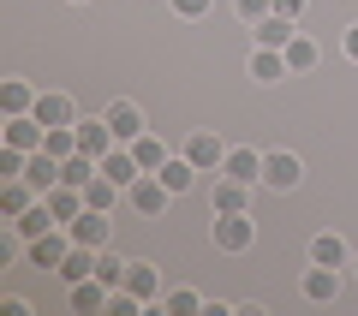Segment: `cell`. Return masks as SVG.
<instances>
[{
    "label": "cell",
    "instance_id": "cell-16",
    "mask_svg": "<svg viewBox=\"0 0 358 316\" xmlns=\"http://www.w3.org/2000/svg\"><path fill=\"white\" fill-rule=\"evenodd\" d=\"M0 108H6V120L30 114V108H36V89H30L24 78H6V84H0Z\"/></svg>",
    "mask_w": 358,
    "mask_h": 316
},
{
    "label": "cell",
    "instance_id": "cell-2",
    "mask_svg": "<svg viewBox=\"0 0 358 316\" xmlns=\"http://www.w3.org/2000/svg\"><path fill=\"white\" fill-rule=\"evenodd\" d=\"M66 251H72V233H66V227H54V233H42V239H30V245H24L30 268H60V263H66Z\"/></svg>",
    "mask_w": 358,
    "mask_h": 316
},
{
    "label": "cell",
    "instance_id": "cell-29",
    "mask_svg": "<svg viewBox=\"0 0 358 316\" xmlns=\"http://www.w3.org/2000/svg\"><path fill=\"white\" fill-rule=\"evenodd\" d=\"M233 13H239L245 24H257V18H268V13H275V0H233Z\"/></svg>",
    "mask_w": 358,
    "mask_h": 316
},
{
    "label": "cell",
    "instance_id": "cell-9",
    "mask_svg": "<svg viewBox=\"0 0 358 316\" xmlns=\"http://www.w3.org/2000/svg\"><path fill=\"white\" fill-rule=\"evenodd\" d=\"M102 173L114 179L120 191H131V185H138V179H143V167H138V155H131V143H126V150H108V155H102Z\"/></svg>",
    "mask_w": 358,
    "mask_h": 316
},
{
    "label": "cell",
    "instance_id": "cell-4",
    "mask_svg": "<svg viewBox=\"0 0 358 316\" xmlns=\"http://www.w3.org/2000/svg\"><path fill=\"white\" fill-rule=\"evenodd\" d=\"M185 161H192L197 173H221V161H227V143H221L215 131H197V138L185 143Z\"/></svg>",
    "mask_w": 358,
    "mask_h": 316
},
{
    "label": "cell",
    "instance_id": "cell-22",
    "mask_svg": "<svg viewBox=\"0 0 358 316\" xmlns=\"http://www.w3.org/2000/svg\"><path fill=\"white\" fill-rule=\"evenodd\" d=\"M192 179H197V167L185 161V155H167L162 161V185L167 191H192Z\"/></svg>",
    "mask_w": 358,
    "mask_h": 316
},
{
    "label": "cell",
    "instance_id": "cell-33",
    "mask_svg": "<svg viewBox=\"0 0 358 316\" xmlns=\"http://www.w3.org/2000/svg\"><path fill=\"white\" fill-rule=\"evenodd\" d=\"M352 275H358V257H352Z\"/></svg>",
    "mask_w": 358,
    "mask_h": 316
},
{
    "label": "cell",
    "instance_id": "cell-15",
    "mask_svg": "<svg viewBox=\"0 0 358 316\" xmlns=\"http://www.w3.org/2000/svg\"><path fill=\"white\" fill-rule=\"evenodd\" d=\"M346 239L341 233H317V239H310V263H322V268H346Z\"/></svg>",
    "mask_w": 358,
    "mask_h": 316
},
{
    "label": "cell",
    "instance_id": "cell-19",
    "mask_svg": "<svg viewBox=\"0 0 358 316\" xmlns=\"http://www.w3.org/2000/svg\"><path fill=\"white\" fill-rule=\"evenodd\" d=\"M126 292H138L143 304H155V299H162V280H155V268H150V263H131V268H126Z\"/></svg>",
    "mask_w": 358,
    "mask_h": 316
},
{
    "label": "cell",
    "instance_id": "cell-26",
    "mask_svg": "<svg viewBox=\"0 0 358 316\" xmlns=\"http://www.w3.org/2000/svg\"><path fill=\"white\" fill-rule=\"evenodd\" d=\"M126 268H131V263H120V257L108 251V245L96 251V280H108V287H126Z\"/></svg>",
    "mask_w": 358,
    "mask_h": 316
},
{
    "label": "cell",
    "instance_id": "cell-31",
    "mask_svg": "<svg viewBox=\"0 0 358 316\" xmlns=\"http://www.w3.org/2000/svg\"><path fill=\"white\" fill-rule=\"evenodd\" d=\"M275 13H281V18H293V24H299V18H305V0H275Z\"/></svg>",
    "mask_w": 358,
    "mask_h": 316
},
{
    "label": "cell",
    "instance_id": "cell-8",
    "mask_svg": "<svg viewBox=\"0 0 358 316\" xmlns=\"http://www.w3.org/2000/svg\"><path fill=\"white\" fill-rule=\"evenodd\" d=\"M114 143H120V138H114V126H108V114H102V120H78V150H84V155L102 161Z\"/></svg>",
    "mask_w": 358,
    "mask_h": 316
},
{
    "label": "cell",
    "instance_id": "cell-28",
    "mask_svg": "<svg viewBox=\"0 0 358 316\" xmlns=\"http://www.w3.org/2000/svg\"><path fill=\"white\" fill-rule=\"evenodd\" d=\"M24 161H30V155L6 143V150H0V179H24Z\"/></svg>",
    "mask_w": 358,
    "mask_h": 316
},
{
    "label": "cell",
    "instance_id": "cell-21",
    "mask_svg": "<svg viewBox=\"0 0 358 316\" xmlns=\"http://www.w3.org/2000/svg\"><path fill=\"white\" fill-rule=\"evenodd\" d=\"M120 197H126V191H120V185H114V179H108V173H96V179H90V185H84V203H90V209H114Z\"/></svg>",
    "mask_w": 358,
    "mask_h": 316
},
{
    "label": "cell",
    "instance_id": "cell-20",
    "mask_svg": "<svg viewBox=\"0 0 358 316\" xmlns=\"http://www.w3.org/2000/svg\"><path fill=\"white\" fill-rule=\"evenodd\" d=\"M30 197H36V185H30V179H6V191H0V209L18 221V215L30 209Z\"/></svg>",
    "mask_w": 358,
    "mask_h": 316
},
{
    "label": "cell",
    "instance_id": "cell-10",
    "mask_svg": "<svg viewBox=\"0 0 358 316\" xmlns=\"http://www.w3.org/2000/svg\"><path fill=\"white\" fill-rule=\"evenodd\" d=\"M251 36H257V48H281V54H287V42H293L299 30H293V18L268 13V18H257V24H251Z\"/></svg>",
    "mask_w": 358,
    "mask_h": 316
},
{
    "label": "cell",
    "instance_id": "cell-3",
    "mask_svg": "<svg viewBox=\"0 0 358 316\" xmlns=\"http://www.w3.org/2000/svg\"><path fill=\"white\" fill-rule=\"evenodd\" d=\"M108 227H114V221H108V209H84L78 221H66L72 245H90V251H102V245H108Z\"/></svg>",
    "mask_w": 358,
    "mask_h": 316
},
{
    "label": "cell",
    "instance_id": "cell-23",
    "mask_svg": "<svg viewBox=\"0 0 358 316\" xmlns=\"http://www.w3.org/2000/svg\"><path fill=\"white\" fill-rule=\"evenodd\" d=\"M245 197H251V185L221 173V185H215V215H227V209H245Z\"/></svg>",
    "mask_w": 358,
    "mask_h": 316
},
{
    "label": "cell",
    "instance_id": "cell-24",
    "mask_svg": "<svg viewBox=\"0 0 358 316\" xmlns=\"http://www.w3.org/2000/svg\"><path fill=\"white\" fill-rule=\"evenodd\" d=\"M131 155H138V167H143V173H162V161H167L162 138H150V131H143V138L131 143Z\"/></svg>",
    "mask_w": 358,
    "mask_h": 316
},
{
    "label": "cell",
    "instance_id": "cell-30",
    "mask_svg": "<svg viewBox=\"0 0 358 316\" xmlns=\"http://www.w3.org/2000/svg\"><path fill=\"white\" fill-rule=\"evenodd\" d=\"M173 13H179V18H203L209 0H173Z\"/></svg>",
    "mask_w": 358,
    "mask_h": 316
},
{
    "label": "cell",
    "instance_id": "cell-17",
    "mask_svg": "<svg viewBox=\"0 0 358 316\" xmlns=\"http://www.w3.org/2000/svg\"><path fill=\"white\" fill-rule=\"evenodd\" d=\"M251 78H257V84H281V78H287V54L281 48H257L251 54Z\"/></svg>",
    "mask_w": 358,
    "mask_h": 316
},
{
    "label": "cell",
    "instance_id": "cell-7",
    "mask_svg": "<svg viewBox=\"0 0 358 316\" xmlns=\"http://www.w3.org/2000/svg\"><path fill=\"white\" fill-rule=\"evenodd\" d=\"M299 179H305V167H299V155H263V185L268 191H293Z\"/></svg>",
    "mask_w": 358,
    "mask_h": 316
},
{
    "label": "cell",
    "instance_id": "cell-18",
    "mask_svg": "<svg viewBox=\"0 0 358 316\" xmlns=\"http://www.w3.org/2000/svg\"><path fill=\"white\" fill-rule=\"evenodd\" d=\"M334 292H341V275H334V268H322V263H310V275H305V299H310V304H329Z\"/></svg>",
    "mask_w": 358,
    "mask_h": 316
},
{
    "label": "cell",
    "instance_id": "cell-5",
    "mask_svg": "<svg viewBox=\"0 0 358 316\" xmlns=\"http://www.w3.org/2000/svg\"><path fill=\"white\" fill-rule=\"evenodd\" d=\"M108 126H114L120 143H138L143 138V108H138V101H126V96L108 101Z\"/></svg>",
    "mask_w": 358,
    "mask_h": 316
},
{
    "label": "cell",
    "instance_id": "cell-32",
    "mask_svg": "<svg viewBox=\"0 0 358 316\" xmlns=\"http://www.w3.org/2000/svg\"><path fill=\"white\" fill-rule=\"evenodd\" d=\"M346 60H358V24H346Z\"/></svg>",
    "mask_w": 358,
    "mask_h": 316
},
{
    "label": "cell",
    "instance_id": "cell-27",
    "mask_svg": "<svg viewBox=\"0 0 358 316\" xmlns=\"http://www.w3.org/2000/svg\"><path fill=\"white\" fill-rule=\"evenodd\" d=\"M162 310H173V316H197V310H203V299H197V292L185 287V292H167V299H162Z\"/></svg>",
    "mask_w": 358,
    "mask_h": 316
},
{
    "label": "cell",
    "instance_id": "cell-14",
    "mask_svg": "<svg viewBox=\"0 0 358 316\" xmlns=\"http://www.w3.org/2000/svg\"><path fill=\"white\" fill-rule=\"evenodd\" d=\"M54 275H60L66 287H78V280H90V275H96V251H90V245H72V251H66V263L54 268Z\"/></svg>",
    "mask_w": 358,
    "mask_h": 316
},
{
    "label": "cell",
    "instance_id": "cell-25",
    "mask_svg": "<svg viewBox=\"0 0 358 316\" xmlns=\"http://www.w3.org/2000/svg\"><path fill=\"white\" fill-rule=\"evenodd\" d=\"M310 66H317V42L293 36V42H287V72H310Z\"/></svg>",
    "mask_w": 358,
    "mask_h": 316
},
{
    "label": "cell",
    "instance_id": "cell-12",
    "mask_svg": "<svg viewBox=\"0 0 358 316\" xmlns=\"http://www.w3.org/2000/svg\"><path fill=\"white\" fill-rule=\"evenodd\" d=\"M54 227H60V221H54V209H48V197H36V203H30V209H24V215H18V239H42V233H54Z\"/></svg>",
    "mask_w": 358,
    "mask_h": 316
},
{
    "label": "cell",
    "instance_id": "cell-11",
    "mask_svg": "<svg viewBox=\"0 0 358 316\" xmlns=\"http://www.w3.org/2000/svg\"><path fill=\"white\" fill-rule=\"evenodd\" d=\"M30 114L42 120V126H78V108H72V96H36V108H30Z\"/></svg>",
    "mask_w": 358,
    "mask_h": 316
},
{
    "label": "cell",
    "instance_id": "cell-13",
    "mask_svg": "<svg viewBox=\"0 0 358 316\" xmlns=\"http://www.w3.org/2000/svg\"><path fill=\"white\" fill-rule=\"evenodd\" d=\"M221 173H227V179H245V185H263V155H257V150H227Z\"/></svg>",
    "mask_w": 358,
    "mask_h": 316
},
{
    "label": "cell",
    "instance_id": "cell-6",
    "mask_svg": "<svg viewBox=\"0 0 358 316\" xmlns=\"http://www.w3.org/2000/svg\"><path fill=\"white\" fill-rule=\"evenodd\" d=\"M126 197H131V209H138V215H162V209H167V197H173V191L162 185V173H143L138 185L126 191Z\"/></svg>",
    "mask_w": 358,
    "mask_h": 316
},
{
    "label": "cell",
    "instance_id": "cell-1",
    "mask_svg": "<svg viewBox=\"0 0 358 316\" xmlns=\"http://www.w3.org/2000/svg\"><path fill=\"white\" fill-rule=\"evenodd\" d=\"M251 239H257V227H251V215H245V209H227V215H215V251L239 257V251H251Z\"/></svg>",
    "mask_w": 358,
    "mask_h": 316
}]
</instances>
